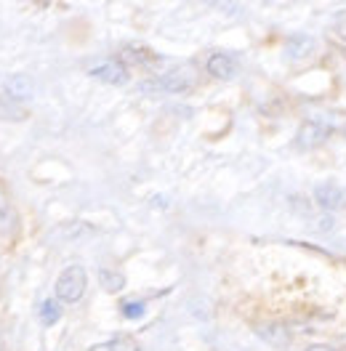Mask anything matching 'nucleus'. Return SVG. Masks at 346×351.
<instances>
[{"label": "nucleus", "instance_id": "1a4fd4ad", "mask_svg": "<svg viewBox=\"0 0 346 351\" xmlns=\"http://www.w3.org/2000/svg\"><path fill=\"white\" fill-rule=\"evenodd\" d=\"M256 332H259L266 343H272V346H277V349H285V346L290 343L288 328H285V325H277V322H272V325H259Z\"/></svg>", "mask_w": 346, "mask_h": 351}, {"label": "nucleus", "instance_id": "f3484780", "mask_svg": "<svg viewBox=\"0 0 346 351\" xmlns=\"http://www.w3.org/2000/svg\"><path fill=\"white\" fill-rule=\"evenodd\" d=\"M330 40L338 45V48H344L346 51V16H338L336 22H333V27H330Z\"/></svg>", "mask_w": 346, "mask_h": 351}, {"label": "nucleus", "instance_id": "dca6fc26", "mask_svg": "<svg viewBox=\"0 0 346 351\" xmlns=\"http://www.w3.org/2000/svg\"><path fill=\"white\" fill-rule=\"evenodd\" d=\"M0 120H27V110L11 99H0Z\"/></svg>", "mask_w": 346, "mask_h": 351}, {"label": "nucleus", "instance_id": "39448f33", "mask_svg": "<svg viewBox=\"0 0 346 351\" xmlns=\"http://www.w3.org/2000/svg\"><path fill=\"white\" fill-rule=\"evenodd\" d=\"M327 136H330V131H327L325 125H320L317 120H306L301 128H299L296 144H299L301 149H314V147H320V144L327 141Z\"/></svg>", "mask_w": 346, "mask_h": 351}, {"label": "nucleus", "instance_id": "aec40b11", "mask_svg": "<svg viewBox=\"0 0 346 351\" xmlns=\"http://www.w3.org/2000/svg\"><path fill=\"white\" fill-rule=\"evenodd\" d=\"M0 349H3V343H0Z\"/></svg>", "mask_w": 346, "mask_h": 351}, {"label": "nucleus", "instance_id": "6e6552de", "mask_svg": "<svg viewBox=\"0 0 346 351\" xmlns=\"http://www.w3.org/2000/svg\"><path fill=\"white\" fill-rule=\"evenodd\" d=\"M30 96H32V80L27 75H11L5 80V99L22 101V99H30Z\"/></svg>", "mask_w": 346, "mask_h": 351}, {"label": "nucleus", "instance_id": "0eeeda50", "mask_svg": "<svg viewBox=\"0 0 346 351\" xmlns=\"http://www.w3.org/2000/svg\"><path fill=\"white\" fill-rule=\"evenodd\" d=\"M16 226H19V216H16V210H14L11 199H8V192L0 184V234L11 237L16 232Z\"/></svg>", "mask_w": 346, "mask_h": 351}, {"label": "nucleus", "instance_id": "423d86ee", "mask_svg": "<svg viewBox=\"0 0 346 351\" xmlns=\"http://www.w3.org/2000/svg\"><path fill=\"white\" fill-rule=\"evenodd\" d=\"M205 69H208L214 77H218V80H232V77L238 75V59L229 56V53H214V56L208 59Z\"/></svg>", "mask_w": 346, "mask_h": 351}, {"label": "nucleus", "instance_id": "7ed1b4c3", "mask_svg": "<svg viewBox=\"0 0 346 351\" xmlns=\"http://www.w3.org/2000/svg\"><path fill=\"white\" fill-rule=\"evenodd\" d=\"M88 75L107 83V86H126L128 83V69H126V64H120V59H107L102 64L91 66Z\"/></svg>", "mask_w": 346, "mask_h": 351}, {"label": "nucleus", "instance_id": "f257e3e1", "mask_svg": "<svg viewBox=\"0 0 346 351\" xmlns=\"http://www.w3.org/2000/svg\"><path fill=\"white\" fill-rule=\"evenodd\" d=\"M197 86V72L192 66H176L171 72L139 83V93H187Z\"/></svg>", "mask_w": 346, "mask_h": 351}, {"label": "nucleus", "instance_id": "f03ea898", "mask_svg": "<svg viewBox=\"0 0 346 351\" xmlns=\"http://www.w3.org/2000/svg\"><path fill=\"white\" fill-rule=\"evenodd\" d=\"M86 269L80 263H72V266H67L65 271L59 274V280H56V298L65 301V304H78L83 298V293H86Z\"/></svg>", "mask_w": 346, "mask_h": 351}, {"label": "nucleus", "instance_id": "2eb2a0df", "mask_svg": "<svg viewBox=\"0 0 346 351\" xmlns=\"http://www.w3.org/2000/svg\"><path fill=\"white\" fill-rule=\"evenodd\" d=\"M99 282H102V287H104L107 293H117V290L126 287V277H123L120 271H115V269H102V271H99Z\"/></svg>", "mask_w": 346, "mask_h": 351}, {"label": "nucleus", "instance_id": "a211bd4d", "mask_svg": "<svg viewBox=\"0 0 346 351\" xmlns=\"http://www.w3.org/2000/svg\"><path fill=\"white\" fill-rule=\"evenodd\" d=\"M120 311H123V317H128V319H139V317H144V304H139V301H126Z\"/></svg>", "mask_w": 346, "mask_h": 351}, {"label": "nucleus", "instance_id": "6ab92c4d", "mask_svg": "<svg viewBox=\"0 0 346 351\" xmlns=\"http://www.w3.org/2000/svg\"><path fill=\"white\" fill-rule=\"evenodd\" d=\"M306 351H338V349H333V346H323V343H317V346H309Z\"/></svg>", "mask_w": 346, "mask_h": 351}, {"label": "nucleus", "instance_id": "20e7f679", "mask_svg": "<svg viewBox=\"0 0 346 351\" xmlns=\"http://www.w3.org/2000/svg\"><path fill=\"white\" fill-rule=\"evenodd\" d=\"M120 64H130V66H141V69H154L160 64V56L150 51L147 45H126L120 51Z\"/></svg>", "mask_w": 346, "mask_h": 351}, {"label": "nucleus", "instance_id": "ddd939ff", "mask_svg": "<svg viewBox=\"0 0 346 351\" xmlns=\"http://www.w3.org/2000/svg\"><path fill=\"white\" fill-rule=\"evenodd\" d=\"M314 53V40L309 38V35H293L290 40H288V56L290 59H306V56H312Z\"/></svg>", "mask_w": 346, "mask_h": 351}, {"label": "nucleus", "instance_id": "4468645a", "mask_svg": "<svg viewBox=\"0 0 346 351\" xmlns=\"http://www.w3.org/2000/svg\"><path fill=\"white\" fill-rule=\"evenodd\" d=\"M38 317H41V322H43L45 328H51V325H56L59 319H62V306H59V301L56 298H45L41 308H38Z\"/></svg>", "mask_w": 346, "mask_h": 351}, {"label": "nucleus", "instance_id": "f8f14e48", "mask_svg": "<svg viewBox=\"0 0 346 351\" xmlns=\"http://www.w3.org/2000/svg\"><path fill=\"white\" fill-rule=\"evenodd\" d=\"M312 120H317V123H320V125H325L327 131L346 133V112H341V110L314 112V117H312Z\"/></svg>", "mask_w": 346, "mask_h": 351}, {"label": "nucleus", "instance_id": "9b49d317", "mask_svg": "<svg viewBox=\"0 0 346 351\" xmlns=\"http://www.w3.org/2000/svg\"><path fill=\"white\" fill-rule=\"evenodd\" d=\"M88 351H144V349H141V343H139L136 338H130V335H115V338H109L104 343L91 346Z\"/></svg>", "mask_w": 346, "mask_h": 351}, {"label": "nucleus", "instance_id": "9d476101", "mask_svg": "<svg viewBox=\"0 0 346 351\" xmlns=\"http://www.w3.org/2000/svg\"><path fill=\"white\" fill-rule=\"evenodd\" d=\"M314 197H317V202L323 205L325 210H336V208H341V202H344V195H341V189H338L336 184H320V186L314 189Z\"/></svg>", "mask_w": 346, "mask_h": 351}]
</instances>
